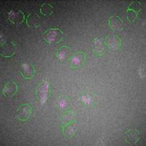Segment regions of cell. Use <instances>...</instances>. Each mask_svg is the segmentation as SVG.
I'll use <instances>...</instances> for the list:
<instances>
[{"label": "cell", "instance_id": "1", "mask_svg": "<svg viewBox=\"0 0 146 146\" xmlns=\"http://www.w3.org/2000/svg\"><path fill=\"white\" fill-rule=\"evenodd\" d=\"M35 96L42 105H44L51 96V84L47 80L40 82L35 88Z\"/></svg>", "mask_w": 146, "mask_h": 146}, {"label": "cell", "instance_id": "2", "mask_svg": "<svg viewBox=\"0 0 146 146\" xmlns=\"http://www.w3.org/2000/svg\"><path fill=\"white\" fill-rule=\"evenodd\" d=\"M44 40L49 44L60 42L63 38V32L59 28H49L42 33Z\"/></svg>", "mask_w": 146, "mask_h": 146}, {"label": "cell", "instance_id": "3", "mask_svg": "<svg viewBox=\"0 0 146 146\" xmlns=\"http://www.w3.org/2000/svg\"><path fill=\"white\" fill-rule=\"evenodd\" d=\"M141 10V4L138 1L131 2L127 7V18L131 23L135 22Z\"/></svg>", "mask_w": 146, "mask_h": 146}, {"label": "cell", "instance_id": "4", "mask_svg": "<svg viewBox=\"0 0 146 146\" xmlns=\"http://www.w3.org/2000/svg\"><path fill=\"white\" fill-rule=\"evenodd\" d=\"M32 114V107L27 103L19 105L15 111L17 119L21 121H26L29 119Z\"/></svg>", "mask_w": 146, "mask_h": 146}, {"label": "cell", "instance_id": "5", "mask_svg": "<svg viewBox=\"0 0 146 146\" xmlns=\"http://www.w3.org/2000/svg\"><path fill=\"white\" fill-rule=\"evenodd\" d=\"M86 59V54L83 51H79L72 54L68 62L72 68L76 69L82 67L85 63Z\"/></svg>", "mask_w": 146, "mask_h": 146}, {"label": "cell", "instance_id": "6", "mask_svg": "<svg viewBox=\"0 0 146 146\" xmlns=\"http://www.w3.org/2000/svg\"><path fill=\"white\" fill-rule=\"evenodd\" d=\"M19 72L21 76L26 80H31L35 75V68L34 64L29 62H23L19 65Z\"/></svg>", "mask_w": 146, "mask_h": 146}, {"label": "cell", "instance_id": "7", "mask_svg": "<svg viewBox=\"0 0 146 146\" xmlns=\"http://www.w3.org/2000/svg\"><path fill=\"white\" fill-rule=\"evenodd\" d=\"M91 50L95 55L102 56L105 54L107 48L102 39L94 38L91 40Z\"/></svg>", "mask_w": 146, "mask_h": 146}, {"label": "cell", "instance_id": "8", "mask_svg": "<svg viewBox=\"0 0 146 146\" xmlns=\"http://www.w3.org/2000/svg\"><path fill=\"white\" fill-rule=\"evenodd\" d=\"M1 55L5 58H10L15 55L17 51V46L13 41H5L1 43Z\"/></svg>", "mask_w": 146, "mask_h": 146}, {"label": "cell", "instance_id": "9", "mask_svg": "<svg viewBox=\"0 0 146 146\" xmlns=\"http://www.w3.org/2000/svg\"><path fill=\"white\" fill-rule=\"evenodd\" d=\"M107 48L112 50H117L121 46V40L117 35H108L103 40Z\"/></svg>", "mask_w": 146, "mask_h": 146}, {"label": "cell", "instance_id": "10", "mask_svg": "<svg viewBox=\"0 0 146 146\" xmlns=\"http://www.w3.org/2000/svg\"><path fill=\"white\" fill-rule=\"evenodd\" d=\"M8 20L14 25L18 26L26 19L24 13L21 10H11L7 13Z\"/></svg>", "mask_w": 146, "mask_h": 146}, {"label": "cell", "instance_id": "11", "mask_svg": "<svg viewBox=\"0 0 146 146\" xmlns=\"http://www.w3.org/2000/svg\"><path fill=\"white\" fill-rule=\"evenodd\" d=\"M124 139L129 145H135L140 139V132L136 128H129L125 132Z\"/></svg>", "mask_w": 146, "mask_h": 146}, {"label": "cell", "instance_id": "12", "mask_svg": "<svg viewBox=\"0 0 146 146\" xmlns=\"http://www.w3.org/2000/svg\"><path fill=\"white\" fill-rule=\"evenodd\" d=\"M108 26L115 32H120L123 30L124 22L121 18L117 14H112L108 18Z\"/></svg>", "mask_w": 146, "mask_h": 146}, {"label": "cell", "instance_id": "13", "mask_svg": "<svg viewBox=\"0 0 146 146\" xmlns=\"http://www.w3.org/2000/svg\"><path fill=\"white\" fill-rule=\"evenodd\" d=\"M80 101L87 107H92L96 105L98 98L95 94L92 92L87 91L83 92L80 96Z\"/></svg>", "mask_w": 146, "mask_h": 146}, {"label": "cell", "instance_id": "14", "mask_svg": "<svg viewBox=\"0 0 146 146\" xmlns=\"http://www.w3.org/2000/svg\"><path fill=\"white\" fill-rule=\"evenodd\" d=\"M60 126L63 135L66 137H72L74 136L76 131V120Z\"/></svg>", "mask_w": 146, "mask_h": 146}, {"label": "cell", "instance_id": "15", "mask_svg": "<svg viewBox=\"0 0 146 146\" xmlns=\"http://www.w3.org/2000/svg\"><path fill=\"white\" fill-rule=\"evenodd\" d=\"M18 90V86L15 82L6 83L2 90V95L4 97H10L15 95Z\"/></svg>", "mask_w": 146, "mask_h": 146}, {"label": "cell", "instance_id": "16", "mask_svg": "<svg viewBox=\"0 0 146 146\" xmlns=\"http://www.w3.org/2000/svg\"><path fill=\"white\" fill-rule=\"evenodd\" d=\"M72 55L71 48L67 46H61L56 51V57L60 60H68Z\"/></svg>", "mask_w": 146, "mask_h": 146}, {"label": "cell", "instance_id": "17", "mask_svg": "<svg viewBox=\"0 0 146 146\" xmlns=\"http://www.w3.org/2000/svg\"><path fill=\"white\" fill-rule=\"evenodd\" d=\"M25 20L27 26L29 27H37L39 26L40 17L37 14H29Z\"/></svg>", "mask_w": 146, "mask_h": 146}, {"label": "cell", "instance_id": "18", "mask_svg": "<svg viewBox=\"0 0 146 146\" xmlns=\"http://www.w3.org/2000/svg\"><path fill=\"white\" fill-rule=\"evenodd\" d=\"M39 12L43 17H50L54 13V7L49 3L43 2L40 7Z\"/></svg>", "mask_w": 146, "mask_h": 146}, {"label": "cell", "instance_id": "19", "mask_svg": "<svg viewBox=\"0 0 146 146\" xmlns=\"http://www.w3.org/2000/svg\"><path fill=\"white\" fill-rule=\"evenodd\" d=\"M55 104L58 109L61 110H66L70 104L69 99L65 95H60L56 98Z\"/></svg>", "mask_w": 146, "mask_h": 146}, {"label": "cell", "instance_id": "20", "mask_svg": "<svg viewBox=\"0 0 146 146\" xmlns=\"http://www.w3.org/2000/svg\"><path fill=\"white\" fill-rule=\"evenodd\" d=\"M76 120V115L72 111H66L60 117V125L66 124L70 122Z\"/></svg>", "mask_w": 146, "mask_h": 146}]
</instances>
